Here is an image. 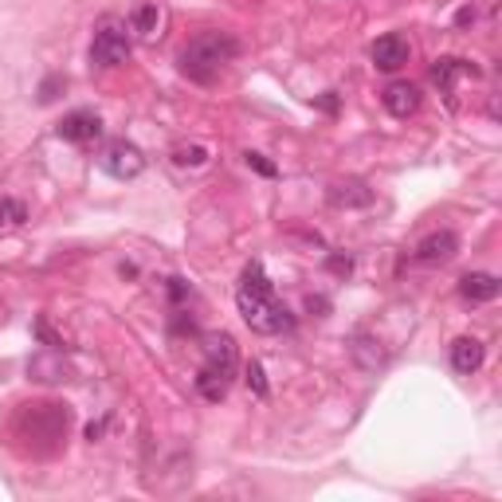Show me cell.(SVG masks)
Masks as SVG:
<instances>
[{"mask_svg": "<svg viewBox=\"0 0 502 502\" xmlns=\"http://www.w3.org/2000/svg\"><path fill=\"white\" fill-rule=\"evenodd\" d=\"M236 306H240L244 322L256 333H283L291 330V310L283 306V298L275 294V283L267 279L259 259H251L244 275H240V286H236Z\"/></svg>", "mask_w": 502, "mask_h": 502, "instance_id": "cell-1", "label": "cell"}, {"mask_svg": "<svg viewBox=\"0 0 502 502\" xmlns=\"http://www.w3.org/2000/svg\"><path fill=\"white\" fill-rule=\"evenodd\" d=\"M240 52H244V43L236 40L232 32H200L181 47L177 67H181V75L193 79V82H212V79H220V71Z\"/></svg>", "mask_w": 502, "mask_h": 502, "instance_id": "cell-2", "label": "cell"}, {"mask_svg": "<svg viewBox=\"0 0 502 502\" xmlns=\"http://www.w3.org/2000/svg\"><path fill=\"white\" fill-rule=\"evenodd\" d=\"M67 428H71V412L63 409V404H52V401L24 404L20 416H16V436L32 439L35 456H52V451L63 448Z\"/></svg>", "mask_w": 502, "mask_h": 502, "instance_id": "cell-3", "label": "cell"}, {"mask_svg": "<svg viewBox=\"0 0 502 502\" xmlns=\"http://www.w3.org/2000/svg\"><path fill=\"white\" fill-rule=\"evenodd\" d=\"M236 369H240V350H236V338L232 333H217L208 345H205V365L197 369V392L205 401H224L236 381Z\"/></svg>", "mask_w": 502, "mask_h": 502, "instance_id": "cell-4", "label": "cell"}, {"mask_svg": "<svg viewBox=\"0 0 502 502\" xmlns=\"http://www.w3.org/2000/svg\"><path fill=\"white\" fill-rule=\"evenodd\" d=\"M130 47H134V32H130V20L122 16H102L94 24V40H91V63L111 71L122 67L130 59Z\"/></svg>", "mask_w": 502, "mask_h": 502, "instance_id": "cell-5", "label": "cell"}, {"mask_svg": "<svg viewBox=\"0 0 502 502\" xmlns=\"http://www.w3.org/2000/svg\"><path fill=\"white\" fill-rule=\"evenodd\" d=\"M99 169L111 173L114 181H134V177L146 173V153H141L134 141L114 138V141H106L99 153Z\"/></svg>", "mask_w": 502, "mask_h": 502, "instance_id": "cell-6", "label": "cell"}, {"mask_svg": "<svg viewBox=\"0 0 502 502\" xmlns=\"http://www.w3.org/2000/svg\"><path fill=\"white\" fill-rule=\"evenodd\" d=\"M459 256V236L439 228V232H428L420 244H416V263H424V267H444Z\"/></svg>", "mask_w": 502, "mask_h": 502, "instance_id": "cell-7", "label": "cell"}, {"mask_svg": "<svg viewBox=\"0 0 502 502\" xmlns=\"http://www.w3.org/2000/svg\"><path fill=\"white\" fill-rule=\"evenodd\" d=\"M165 20H169V12H165L161 0H141V5L130 12V32L146 43H158L165 35Z\"/></svg>", "mask_w": 502, "mask_h": 502, "instance_id": "cell-8", "label": "cell"}, {"mask_svg": "<svg viewBox=\"0 0 502 502\" xmlns=\"http://www.w3.org/2000/svg\"><path fill=\"white\" fill-rule=\"evenodd\" d=\"M55 134L63 141H75V146H87V141H94L102 134V122H99V114H94V111H71V114L59 118Z\"/></svg>", "mask_w": 502, "mask_h": 502, "instance_id": "cell-9", "label": "cell"}, {"mask_svg": "<svg viewBox=\"0 0 502 502\" xmlns=\"http://www.w3.org/2000/svg\"><path fill=\"white\" fill-rule=\"evenodd\" d=\"M369 55H373L377 71H389V75H392V71H401L412 59V43L404 40V35L389 32V35H381V40L373 43V52H369Z\"/></svg>", "mask_w": 502, "mask_h": 502, "instance_id": "cell-10", "label": "cell"}, {"mask_svg": "<svg viewBox=\"0 0 502 502\" xmlns=\"http://www.w3.org/2000/svg\"><path fill=\"white\" fill-rule=\"evenodd\" d=\"M381 102H385V111L392 118H409L420 111V87L409 79H392L385 91H381Z\"/></svg>", "mask_w": 502, "mask_h": 502, "instance_id": "cell-11", "label": "cell"}, {"mask_svg": "<svg viewBox=\"0 0 502 502\" xmlns=\"http://www.w3.org/2000/svg\"><path fill=\"white\" fill-rule=\"evenodd\" d=\"M326 200L333 208H365V205H373V188L365 181H357V177H345V181H333L326 188Z\"/></svg>", "mask_w": 502, "mask_h": 502, "instance_id": "cell-12", "label": "cell"}, {"mask_svg": "<svg viewBox=\"0 0 502 502\" xmlns=\"http://www.w3.org/2000/svg\"><path fill=\"white\" fill-rule=\"evenodd\" d=\"M350 357L365 369V373H377V369L389 365V353L381 350V342L369 338V333H353V338H350Z\"/></svg>", "mask_w": 502, "mask_h": 502, "instance_id": "cell-13", "label": "cell"}, {"mask_svg": "<svg viewBox=\"0 0 502 502\" xmlns=\"http://www.w3.org/2000/svg\"><path fill=\"white\" fill-rule=\"evenodd\" d=\"M483 357H487V350H483L479 338H456L451 342V365H456V373H463V377L479 373Z\"/></svg>", "mask_w": 502, "mask_h": 502, "instance_id": "cell-14", "label": "cell"}, {"mask_svg": "<svg viewBox=\"0 0 502 502\" xmlns=\"http://www.w3.org/2000/svg\"><path fill=\"white\" fill-rule=\"evenodd\" d=\"M459 294L468 303H491V298H498V279L491 271H471L459 279Z\"/></svg>", "mask_w": 502, "mask_h": 502, "instance_id": "cell-15", "label": "cell"}, {"mask_svg": "<svg viewBox=\"0 0 502 502\" xmlns=\"http://www.w3.org/2000/svg\"><path fill=\"white\" fill-rule=\"evenodd\" d=\"M468 75H475V67L468 63V59H436V67H432V82H436V87L439 91H456V82L459 79H468Z\"/></svg>", "mask_w": 502, "mask_h": 502, "instance_id": "cell-16", "label": "cell"}, {"mask_svg": "<svg viewBox=\"0 0 502 502\" xmlns=\"http://www.w3.org/2000/svg\"><path fill=\"white\" fill-rule=\"evenodd\" d=\"M28 373L35 381H63V362L52 357V353H40V357H32V362H28Z\"/></svg>", "mask_w": 502, "mask_h": 502, "instance_id": "cell-17", "label": "cell"}, {"mask_svg": "<svg viewBox=\"0 0 502 502\" xmlns=\"http://www.w3.org/2000/svg\"><path fill=\"white\" fill-rule=\"evenodd\" d=\"M28 220V205L16 197H0V228H20Z\"/></svg>", "mask_w": 502, "mask_h": 502, "instance_id": "cell-18", "label": "cell"}, {"mask_svg": "<svg viewBox=\"0 0 502 502\" xmlns=\"http://www.w3.org/2000/svg\"><path fill=\"white\" fill-rule=\"evenodd\" d=\"M173 161L177 165H205L208 161V150L205 146H177L173 150Z\"/></svg>", "mask_w": 502, "mask_h": 502, "instance_id": "cell-19", "label": "cell"}, {"mask_svg": "<svg viewBox=\"0 0 502 502\" xmlns=\"http://www.w3.org/2000/svg\"><path fill=\"white\" fill-rule=\"evenodd\" d=\"M247 385H251V392H256V397H267V377H263V365L259 362L247 365Z\"/></svg>", "mask_w": 502, "mask_h": 502, "instance_id": "cell-20", "label": "cell"}, {"mask_svg": "<svg viewBox=\"0 0 502 502\" xmlns=\"http://www.w3.org/2000/svg\"><path fill=\"white\" fill-rule=\"evenodd\" d=\"M326 267H330L333 275H342V279H345V275L353 271V259H350V256H342V251H333V256H326Z\"/></svg>", "mask_w": 502, "mask_h": 502, "instance_id": "cell-21", "label": "cell"}, {"mask_svg": "<svg viewBox=\"0 0 502 502\" xmlns=\"http://www.w3.org/2000/svg\"><path fill=\"white\" fill-rule=\"evenodd\" d=\"M244 158H247V165H251V169H256V173H263V177H275V165H271L267 158H263V153H244Z\"/></svg>", "mask_w": 502, "mask_h": 502, "instance_id": "cell-22", "label": "cell"}, {"mask_svg": "<svg viewBox=\"0 0 502 502\" xmlns=\"http://www.w3.org/2000/svg\"><path fill=\"white\" fill-rule=\"evenodd\" d=\"M456 24H459V28H468V24H475V8H471V5H463V8L456 12Z\"/></svg>", "mask_w": 502, "mask_h": 502, "instance_id": "cell-23", "label": "cell"}, {"mask_svg": "<svg viewBox=\"0 0 502 502\" xmlns=\"http://www.w3.org/2000/svg\"><path fill=\"white\" fill-rule=\"evenodd\" d=\"M59 82H63V79H47V82H43V91H40V102H52V99H55V87H59Z\"/></svg>", "mask_w": 502, "mask_h": 502, "instance_id": "cell-24", "label": "cell"}, {"mask_svg": "<svg viewBox=\"0 0 502 502\" xmlns=\"http://www.w3.org/2000/svg\"><path fill=\"white\" fill-rule=\"evenodd\" d=\"M306 310H330V303H326L322 294H310V298H306Z\"/></svg>", "mask_w": 502, "mask_h": 502, "instance_id": "cell-25", "label": "cell"}]
</instances>
